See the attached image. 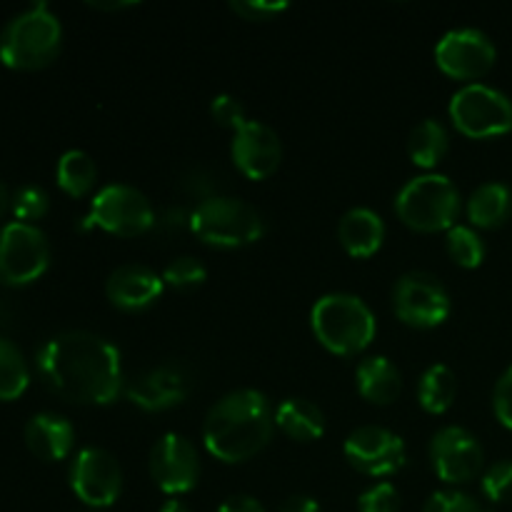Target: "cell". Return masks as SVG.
<instances>
[{
	"label": "cell",
	"mask_w": 512,
	"mask_h": 512,
	"mask_svg": "<svg viewBox=\"0 0 512 512\" xmlns=\"http://www.w3.org/2000/svg\"><path fill=\"white\" fill-rule=\"evenodd\" d=\"M38 373L70 403L110 405L123 390L120 350L90 330L53 335L38 353Z\"/></svg>",
	"instance_id": "6da1fadb"
},
{
	"label": "cell",
	"mask_w": 512,
	"mask_h": 512,
	"mask_svg": "<svg viewBox=\"0 0 512 512\" xmlns=\"http://www.w3.org/2000/svg\"><path fill=\"white\" fill-rule=\"evenodd\" d=\"M275 410L255 388H240L223 395L208 410L203 423V443L213 458L223 463H245L270 443Z\"/></svg>",
	"instance_id": "7a4b0ae2"
},
{
	"label": "cell",
	"mask_w": 512,
	"mask_h": 512,
	"mask_svg": "<svg viewBox=\"0 0 512 512\" xmlns=\"http://www.w3.org/2000/svg\"><path fill=\"white\" fill-rule=\"evenodd\" d=\"M310 325L323 348L335 355L363 353L378 333V320L360 295L328 293L310 310Z\"/></svg>",
	"instance_id": "3957f363"
},
{
	"label": "cell",
	"mask_w": 512,
	"mask_h": 512,
	"mask_svg": "<svg viewBox=\"0 0 512 512\" xmlns=\"http://www.w3.org/2000/svg\"><path fill=\"white\" fill-rule=\"evenodd\" d=\"M63 40V28L45 3H33L8 20L0 33V60L15 70H38L53 63Z\"/></svg>",
	"instance_id": "277c9868"
},
{
	"label": "cell",
	"mask_w": 512,
	"mask_h": 512,
	"mask_svg": "<svg viewBox=\"0 0 512 512\" xmlns=\"http://www.w3.org/2000/svg\"><path fill=\"white\" fill-rule=\"evenodd\" d=\"M395 213L420 233L455 228L460 215V190L448 175L425 173L410 178L395 195Z\"/></svg>",
	"instance_id": "5b68a950"
},
{
	"label": "cell",
	"mask_w": 512,
	"mask_h": 512,
	"mask_svg": "<svg viewBox=\"0 0 512 512\" xmlns=\"http://www.w3.org/2000/svg\"><path fill=\"white\" fill-rule=\"evenodd\" d=\"M190 230L213 248H243L263 238L265 223L258 208L230 195H213L190 210Z\"/></svg>",
	"instance_id": "8992f818"
},
{
	"label": "cell",
	"mask_w": 512,
	"mask_h": 512,
	"mask_svg": "<svg viewBox=\"0 0 512 512\" xmlns=\"http://www.w3.org/2000/svg\"><path fill=\"white\" fill-rule=\"evenodd\" d=\"M450 120L468 138H495L512 130V100L485 83H468L450 98Z\"/></svg>",
	"instance_id": "52a82bcc"
},
{
	"label": "cell",
	"mask_w": 512,
	"mask_h": 512,
	"mask_svg": "<svg viewBox=\"0 0 512 512\" xmlns=\"http://www.w3.org/2000/svg\"><path fill=\"white\" fill-rule=\"evenodd\" d=\"M85 220L88 225L103 228L113 235L133 238V235L148 233L158 223V215L138 188L125 183H110L95 193Z\"/></svg>",
	"instance_id": "ba28073f"
},
{
	"label": "cell",
	"mask_w": 512,
	"mask_h": 512,
	"mask_svg": "<svg viewBox=\"0 0 512 512\" xmlns=\"http://www.w3.org/2000/svg\"><path fill=\"white\" fill-rule=\"evenodd\" d=\"M48 238L33 223H13L0 228V280L8 285H28L48 270Z\"/></svg>",
	"instance_id": "9c48e42d"
},
{
	"label": "cell",
	"mask_w": 512,
	"mask_h": 512,
	"mask_svg": "<svg viewBox=\"0 0 512 512\" xmlns=\"http://www.w3.org/2000/svg\"><path fill=\"white\" fill-rule=\"evenodd\" d=\"M393 308L405 325L435 328L450 315V293L438 275L410 270L395 283Z\"/></svg>",
	"instance_id": "30bf717a"
},
{
	"label": "cell",
	"mask_w": 512,
	"mask_h": 512,
	"mask_svg": "<svg viewBox=\"0 0 512 512\" xmlns=\"http://www.w3.org/2000/svg\"><path fill=\"white\" fill-rule=\"evenodd\" d=\"M343 453L358 473L388 478L408 463V448L400 435L380 425H360L345 438Z\"/></svg>",
	"instance_id": "8fae6325"
},
{
	"label": "cell",
	"mask_w": 512,
	"mask_h": 512,
	"mask_svg": "<svg viewBox=\"0 0 512 512\" xmlns=\"http://www.w3.org/2000/svg\"><path fill=\"white\" fill-rule=\"evenodd\" d=\"M70 488L88 508H110L123 493V470L105 448H83L70 465Z\"/></svg>",
	"instance_id": "7c38bea8"
},
{
	"label": "cell",
	"mask_w": 512,
	"mask_h": 512,
	"mask_svg": "<svg viewBox=\"0 0 512 512\" xmlns=\"http://www.w3.org/2000/svg\"><path fill=\"white\" fill-rule=\"evenodd\" d=\"M498 50L488 33L478 28H453L435 45V63L445 75L478 80L495 65Z\"/></svg>",
	"instance_id": "4fadbf2b"
},
{
	"label": "cell",
	"mask_w": 512,
	"mask_h": 512,
	"mask_svg": "<svg viewBox=\"0 0 512 512\" xmlns=\"http://www.w3.org/2000/svg\"><path fill=\"white\" fill-rule=\"evenodd\" d=\"M430 463L443 483L463 485L483 473L485 450L470 430L445 425L430 440Z\"/></svg>",
	"instance_id": "5bb4252c"
},
{
	"label": "cell",
	"mask_w": 512,
	"mask_h": 512,
	"mask_svg": "<svg viewBox=\"0 0 512 512\" xmlns=\"http://www.w3.org/2000/svg\"><path fill=\"white\" fill-rule=\"evenodd\" d=\"M150 478L163 493L183 495L198 485L200 460L198 450L185 435L165 433L155 440L148 458Z\"/></svg>",
	"instance_id": "9a60e30c"
},
{
	"label": "cell",
	"mask_w": 512,
	"mask_h": 512,
	"mask_svg": "<svg viewBox=\"0 0 512 512\" xmlns=\"http://www.w3.org/2000/svg\"><path fill=\"white\" fill-rule=\"evenodd\" d=\"M190 390H193V378H190L188 368L180 363H163L135 375L125 388V395L140 410L160 413V410L185 403Z\"/></svg>",
	"instance_id": "2e32d148"
},
{
	"label": "cell",
	"mask_w": 512,
	"mask_h": 512,
	"mask_svg": "<svg viewBox=\"0 0 512 512\" xmlns=\"http://www.w3.org/2000/svg\"><path fill=\"white\" fill-rule=\"evenodd\" d=\"M230 155H233L235 168L245 178L265 180L278 170L280 158H283V143L268 123L248 118L233 133Z\"/></svg>",
	"instance_id": "e0dca14e"
},
{
	"label": "cell",
	"mask_w": 512,
	"mask_h": 512,
	"mask_svg": "<svg viewBox=\"0 0 512 512\" xmlns=\"http://www.w3.org/2000/svg\"><path fill=\"white\" fill-rule=\"evenodd\" d=\"M163 275L140 263L118 265L105 280L108 300L120 310H143L163 295Z\"/></svg>",
	"instance_id": "ac0fdd59"
},
{
	"label": "cell",
	"mask_w": 512,
	"mask_h": 512,
	"mask_svg": "<svg viewBox=\"0 0 512 512\" xmlns=\"http://www.w3.org/2000/svg\"><path fill=\"white\" fill-rule=\"evenodd\" d=\"M25 445L40 460H63L73 450L75 430L63 415L38 413L25 425Z\"/></svg>",
	"instance_id": "d6986e66"
},
{
	"label": "cell",
	"mask_w": 512,
	"mask_h": 512,
	"mask_svg": "<svg viewBox=\"0 0 512 512\" xmlns=\"http://www.w3.org/2000/svg\"><path fill=\"white\" fill-rule=\"evenodd\" d=\"M338 240L353 258H370L385 240L383 218L370 208H350L338 223Z\"/></svg>",
	"instance_id": "ffe728a7"
},
{
	"label": "cell",
	"mask_w": 512,
	"mask_h": 512,
	"mask_svg": "<svg viewBox=\"0 0 512 512\" xmlns=\"http://www.w3.org/2000/svg\"><path fill=\"white\" fill-rule=\"evenodd\" d=\"M355 385L368 403L390 405L398 400L400 390H403V378L393 360L385 355H370V358L360 360L358 370H355Z\"/></svg>",
	"instance_id": "44dd1931"
},
{
	"label": "cell",
	"mask_w": 512,
	"mask_h": 512,
	"mask_svg": "<svg viewBox=\"0 0 512 512\" xmlns=\"http://www.w3.org/2000/svg\"><path fill=\"white\" fill-rule=\"evenodd\" d=\"M275 425L288 438L300 440V443H310V440L323 438L325 413L318 405L305 398H285L275 408Z\"/></svg>",
	"instance_id": "7402d4cb"
},
{
	"label": "cell",
	"mask_w": 512,
	"mask_h": 512,
	"mask_svg": "<svg viewBox=\"0 0 512 512\" xmlns=\"http://www.w3.org/2000/svg\"><path fill=\"white\" fill-rule=\"evenodd\" d=\"M512 215V190L505 183L490 180L478 185L468 198V218L478 228H500Z\"/></svg>",
	"instance_id": "603a6c76"
},
{
	"label": "cell",
	"mask_w": 512,
	"mask_h": 512,
	"mask_svg": "<svg viewBox=\"0 0 512 512\" xmlns=\"http://www.w3.org/2000/svg\"><path fill=\"white\" fill-rule=\"evenodd\" d=\"M450 148V135L445 125L435 118H425L408 135L410 160L420 168H435Z\"/></svg>",
	"instance_id": "cb8c5ba5"
},
{
	"label": "cell",
	"mask_w": 512,
	"mask_h": 512,
	"mask_svg": "<svg viewBox=\"0 0 512 512\" xmlns=\"http://www.w3.org/2000/svg\"><path fill=\"white\" fill-rule=\"evenodd\" d=\"M458 395V378H455L453 368L445 363H435L420 375L418 383V403L423 405L425 413L443 415L450 410Z\"/></svg>",
	"instance_id": "d4e9b609"
},
{
	"label": "cell",
	"mask_w": 512,
	"mask_h": 512,
	"mask_svg": "<svg viewBox=\"0 0 512 512\" xmlns=\"http://www.w3.org/2000/svg\"><path fill=\"white\" fill-rule=\"evenodd\" d=\"M55 175H58V185L65 193L73 195V198H80L98 180V165H95V160L85 150L73 148L60 155Z\"/></svg>",
	"instance_id": "484cf974"
},
{
	"label": "cell",
	"mask_w": 512,
	"mask_h": 512,
	"mask_svg": "<svg viewBox=\"0 0 512 512\" xmlns=\"http://www.w3.org/2000/svg\"><path fill=\"white\" fill-rule=\"evenodd\" d=\"M28 383L30 373L23 353L8 338H0V400L20 398Z\"/></svg>",
	"instance_id": "4316f807"
},
{
	"label": "cell",
	"mask_w": 512,
	"mask_h": 512,
	"mask_svg": "<svg viewBox=\"0 0 512 512\" xmlns=\"http://www.w3.org/2000/svg\"><path fill=\"white\" fill-rule=\"evenodd\" d=\"M448 253L460 268H478L485 260V243L470 225H455L448 230Z\"/></svg>",
	"instance_id": "83f0119b"
},
{
	"label": "cell",
	"mask_w": 512,
	"mask_h": 512,
	"mask_svg": "<svg viewBox=\"0 0 512 512\" xmlns=\"http://www.w3.org/2000/svg\"><path fill=\"white\" fill-rule=\"evenodd\" d=\"M160 275H163V283L170 285V288L193 290L205 283L208 268H205L198 258H193V255H180V258L170 260Z\"/></svg>",
	"instance_id": "f1b7e54d"
},
{
	"label": "cell",
	"mask_w": 512,
	"mask_h": 512,
	"mask_svg": "<svg viewBox=\"0 0 512 512\" xmlns=\"http://www.w3.org/2000/svg\"><path fill=\"white\" fill-rule=\"evenodd\" d=\"M48 208V193H45L43 188H38V185H23V188L15 190L13 205H10L15 220H20V223H30V220L43 218V215L48 213Z\"/></svg>",
	"instance_id": "f546056e"
},
{
	"label": "cell",
	"mask_w": 512,
	"mask_h": 512,
	"mask_svg": "<svg viewBox=\"0 0 512 512\" xmlns=\"http://www.w3.org/2000/svg\"><path fill=\"white\" fill-rule=\"evenodd\" d=\"M483 493L490 503L512 500V460H498L483 473Z\"/></svg>",
	"instance_id": "4dcf8cb0"
},
{
	"label": "cell",
	"mask_w": 512,
	"mask_h": 512,
	"mask_svg": "<svg viewBox=\"0 0 512 512\" xmlns=\"http://www.w3.org/2000/svg\"><path fill=\"white\" fill-rule=\"evenodd\" d=\"M423 512H485V508L463 490H438L430 495Z\"/></svg>",
	"instance_id": "1f68e13d"
},
{
	"label": "cell",
	"mask_w": 512,
	"mask_h": 512,
	"mask_svg": "<svg viewBox=\"0 0 512 512\" xmlns=\"http://www.w3.org/2000/svg\"><path fill=\"white\" fill-rule=\"evenodd\" d=\"M400 495L395 485L375 483L358 498V512H398Z\"/></svg>",
	"instance_id": "d6a6232c"
},
{
	"label": "cell",
	"mask_w": 512,
	"mask_h": 512,
	"mask_svg": "<svg viewBox=\"0 0 512 512\" xmlns=\"http://www.w3.org/2000/svg\"><path fill=\"white\" fill-rule=\"evenodd\" d=\"M210 115H213L215 123L223 125V128H230L233 133L248 120L243 103L230 93H220L210 100Z\"/></svg>",
	"instance_id": "836d02e7"
},
{
	"label": "cell",
	"mask_w": 512,
	"mask_h": 512,
	"mask_svg": "<svg viewBox=\"0 0 512 512\" xmlns=\"http://www.w3.org/2000/svg\"><path fill=\"white\" fill-rule=\"evenodd\" d=\"M493 410L495 418L512 430V365L500 375V380L495 383L493 393Z\"/></svg>",
	"instance_id": "e575fe53"
},
{
	"label": "cell",
	"mask_w": 512,
	"mask_h": 512,
	"mask_svg": "<svg viewBox=\"0 0 512 512\" xmlns=\"http://www.w3.org/2000/svg\"><path fill=\"white\" fill-rule=\"evenodd\" d=\"M230 8L243 15L245 20H265L270 15L288 10V3L285 0H275V3H268V0H230Z\"/></svg>",
	"instance_id": "d590c367"
},
{
	"label": "cell",
	"mask_w": 512,
	"mask_h": 512,
	"mask_svg": "<svg viewBox=\"0 0 512 512\" xmlns=\"http://www.w3.org/2000/svg\"><path fill=\"white\" fill-rule=\"evenodd\" d=\"M180 183H183V188L188 190L190 195H200V198H203V200L213 198V195H210V193H213L215 183H213V175H210L208 170L193 168L188 175H185L183 180H180Z\"/></svg>",
	"instance_id": "8d00e7d4"
},
{
	"label": "cell",
	"mask_w": 512,
	"mask_h": 512,
	"mask_svg": "<svg viewBox=\"0 0 512 512\" xmlns=\"http://www.w3.org/2000/svg\"><path fill=\"white\" fill-rule=\"evenodd\" d=\"M218 512H265V508L253 495H230L220 503Z\"/></svg>",
	"instance_id": "74e56055"
},
{
	"label": "cell",
	"mask_w": 512,
	"mask_h": 512,
	"mask_svg": "<svg viewBox=\"0 0 512 512\" xmlns=\"http://www.w3.org/2000/svg\"><path fill=\"white\" fill-rule=\"evenodd\" d=\"M278 512H320V505L310 495H290L288 500H283Z\"/></svg>",
	"instance_id": "f35d334b"
},
{
	"label": "cell",
	"mask_w": 512,
	"mask_h": 512,
	"mask_svg": "<svg viewBox=\"0 0 512 512\" xmlns=\"http://www.w3.org/2000/svg\"><path fill=\"white\" fill-rule=\"evenodd\" d=\"M158 223L168 225V228H185V225L190 228V213L185 208H170L165 210V215L158 220Z\"/></svg>",
	"instance_id": "ab89813d"
},
{
	"label": "cell",
	"mask_w": 512,
	"mask_h": 512,
	"mask_svg": "<svg viewBox=\"0 0 512 512\" xmlns=\"http://www.w3.org/2000/svg\"><path fill=\"white\" fill-rule=\"evenodd\" d=\"M158 512H190V508H188V505L183 503V500L170 498V500H165L163 505H160V510H158Z\"/></svg>",
	"instance_id": "60d3db41"
},
{
	"label": "cell",
	"mask_w": 512,
	"mask_h": 512,
	"mask_svg": "<svg viewBox=\"0 0 512 512\" xmlns=\"http://www.w3.org/2000/svg\"><path fill=\"white\" fill-rule=\"evenodd\" d=\"M10 205H13V193H10V190L5 188V183H0V218H3V215L8 213Z\"/></svg>",
	"instance_id": "b9f144b4"
},
{
	"label": "cell",
	"mask_w": 512,
	"mask_h": 512,
	"mask_svg": "<svg viewBox=\"0 0 512 512\" xmlns=\"http://www.w3.org/2000/svg\"><path fill=\"white\" fill-rule=\"evenodd\" d=\"M90 5L98 10H123V8H133L135 3H90Z\"/></svg>",
	"instance_id": "7bdbcfd3"
}]
</instances>
